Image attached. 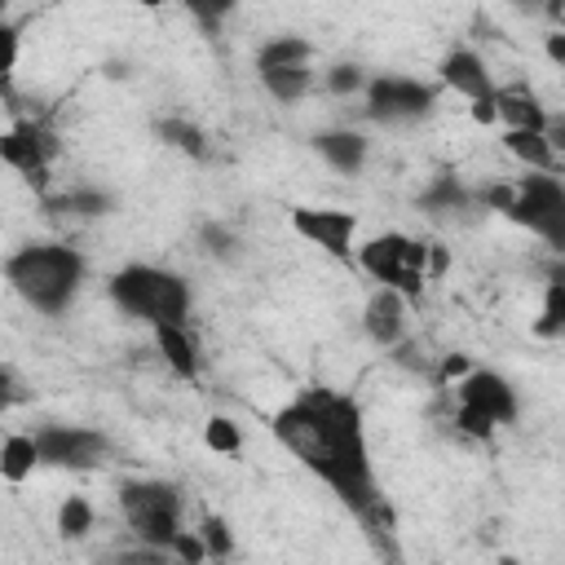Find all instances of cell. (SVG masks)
I'll return each mask as SVG.
<instances>
[{
	"label": "cell",
	"instance_id": "6da1fadb",
	"mask_svg": "<svg viewBox=\"0 0 565 565\" xmlns=\"http://www.w3.org/2000/svg\"><path fill=\"white\" fill-rule=\"evenodd\" d=\"M274 437L322 481L335 490L344 508H353L371 530L393 525V512L384 508L375 490L371 446L362 428V406L349 393L335 388H300L278 415Z\"/></svg>",
	"mask_w": 565,
	"mask_h": 565
},
{
	"label": "cell",
	"instance_id": "7a4b0ae2",
	"mask_svg": "<svg viewBox=\"0 0 565 565\" xmlns=\"http://www.w3.org/2000/svg\"><path fill=\"white\" fill-rule=\"evenodd\" d=\"M84 269L88 265L71 243H22L0 265L4 282L22 296V305H31L44 318H57L75 305L84 287Z\"/></svg>",
	"mask_w": 565,
	"mask_h": 565
},
{
	"label": "cell",
	"instance_id": "3957f363",
	"mask_svg": "<svg viewBox=\"0 0 565 565\" xmlns=\"http://www.w3.org/2000/svg\"><path fill=\"white\" fill-rule=\"evenodd\" d=\"M106 296H110V305L119 313H128L137 322H150V327H159V322H185L190 309H194L190 278H181V274H172L163 265H141V260L115 269L110 282H106Z\"/></svg>",
	"mask_w": 565,
	"mask_h": 565
},
{
	"label": "cell",
	"instance_id": "277c9868",
	"mask_svg": "<svg viewBox=\"0 0 565 565\" xmlns=\"http://www.w3.org/2000/svg\"><path fill=\"white\" fill-rule=\"evenodd\" d=\"M181 486L172 481H159V477H132L119 486V512L128 521V530L146 543V547H159L168 552L177 530H181ZM172 556V552H168Z\"/></svg>",
	"mask_w": 565,
	"mask_h": 565
},
{
	"label": "cell",
	"instance_id": "5b68a950",
	"mask_svg": "<svg viewBox=\"0 0 565 565\" xmlns=\"http://www.w3.org/2000/svg\"><path fill=\"white\" fill-rule=\"evenodd\" d=\"M428 247L433 243H424V238H411V234L388 230V234H375L362 247H353V260L380 287H393L406 300H415L424 291V282H428Z\"/></svg>",
	"mask_w": 565,
	"mask_h": 565
},
{
	"label": "cell",
	"instance_id": "8992f818",
	"mask_svg": "<svg viewBox=\"0 0 565 565\" xmlns=\"http://www.w3.org/2000/svg\"><path fill=\"white\" fill-rule=\"evenodd\" d=\"M455 384H459L455 424H459L463 437L486 441V437H494L499 424H512L516 411H521L516 388H512L503 375H494V371H477V366H472V371H468L463 380H455Z\"/></svg>",
	"mask_w": 565,
	"mask_h": 565
},
{
	"label": "cell",
	"instance_id": "52a82bcc",
	"mask_svg": "<svg viewBox=\"0 0 565 565\" xmlns=\"http://www.w3.org/2000/svg\"><path fill=\"white\" fill-rule=\"evenodd\" d=\"M508 221L525 225L530 234H539L547 247L565 252V185L556 172H534L521 177L512 185V203L503 207Z\"/></svg>",
	"mask_w": 565,
	"mask_h": 565
},
{
	"label": "cell",
	"instance_id": "ba28073f",
	"mask_svg": "<svg viewBox=\"0 0 565 565\" xmlns=\"http://www.w3.org/2000/svg\"><path fill=\"white\" fill-rule=\"evenodd\" d=\"M362 97L375 124H415V119H428L437 106V88L411 75H375L366 79Z\"/></svg>",
	"mask_w": 565,
	"mask_h": 565
},
{
	"label": "cell",
	"instance_id": "9c48e42d",
	"mask_svg": "<svg viewBox=\"0 0 565 565\" xmlns=\"http://www.w3.org/2000/svg\"><path fill=\"white\" fill-rule=\"evenodd\" d=\"M35 455L49 468H71V472H88L102 468L110 459V441L97 428H79V424H44L35 428Z\"/></svg>",
	"mask_w": 565,
	"mask_h": 565
},
{
	"label": "cell",
	"instance_id": "30bf717a",
	"mask_svg": "<svg viewBox=\"0 0 565 565\" xmlns=\"http://www.w3.org/2000/svg\"><path fill=\"white\" fill-rule=\"evenodd\" d=\"M57 154V137L44 128V124H31V119H18L13 128L0 132V159L9 168H18L31 185H44L49 181V159Z\"/></svg>",
	"mask_w": 565,
	"mask_h": 565
},
{
	"label": "cell",
	"instance_id": "8fae6325",
	"mask_svg": "<svg viewBox=\"0 0 565 565\" xmlns=\"http://www.w3.org/2000/svg\"><path fill=\"white\" fill-rule=\"evenodd\" d=\"M291 230L322 247L335 260H353V234H358V216L344 207H296L291 212Z\"/></svg>",
	"mask_w": 565,
	"mask_h": 565
},
{
	"label": "cell",
	"instance_id": "7c38bea8",
	"mask_svg": "<svg viewBox=\"0 0 565 565\" xmlns=\"http://www.w3.org/2000/svg\"><path fill=\"white\" fill-rule=\"evenodd\" d=\"M419 207H424V216L428 221H441V225H450V221H468L481 203H477V194L459 181V177H450V172H437L428 185H424V194H419Z\"/></svg>",
	"mask_w": 565,
	"mask_h": 565
},
{
	"label": "cell",
	"instance_id": "4fadbf2b",
	"mask_svg": "<svg viewBox=\"0 0 565 565\" xmlns=\"http://www.w3.org/2000/svg\"><path fill=\"white\" fill-rule=\"evenodd\" d=\"M362 331L380 349L397 344L406 335V296L393 291V287H375L371 300H366V309H362Z\"/></svg>",
	"mask_w": 565,
	"mask_h": 565
},
{
	"label": "cell",
	"instance_id": "5bb4252c",
	"mask_svg": "<svg viewBox=\"0 0 565 565\" xmlns=\"http://www.w3.org/2000/svg\"><path fill=\"white\" fill-rule=\"evenodd\" d=\"M437 75H441V84H446V88H455V93H459V97H468V102H481V97H490V93H494V79H490L486 62H481L472 49H450V53L441 57Z\"/></svg>",
	"mask_w": 565,
	"mask_h": 565
},
{
	"label": "cell",
	"instance_id": "9a60e30c",
	"mask_svg": "<svg viewBox=\"0 0 565 565\" xmlns=\"http://www.w3.org/2000/svg\"><path fill=\"white\" fill-rule=\"evenodd\" d=\"M313 150L327 168L344 172V177H358L366 168V154H371V141L358 132V128H327V132H313Z\"/></svg>",
	"mask_w": 565,
	"mask_h": 565
},
{
	"label": "cell",
	"instance_id": "2e32d148",
	"mask_svg": "<svg viewBox=\"0 0 565 565\" xmlns=\"http://www.w3.org/2000/svg\"><path fill=\"white\" fill-rule=\"evenodd\" d=\"M494 119H503L508 128H534V132H547L552 124L547 106L530 88H494Z\"/></svg>",
	"mask_w": 565,
	"mask_h": 565
},
{
	"label": "cell",
	"instance_id": "e0dca14e",
	"mask_svg": "<svg viewBox=\"0 0 565 565\" xmlns=\"http://www.w3.org/2000/svg\"><path fill=\"white\" fill-rule=\"evenodd\" d=\"M503 150L512 159H521L525 168L534 172H556L561 168V154H556V141L547 132H534V128H508L503 132Z\"/></svg>",
	"mask_w": 565,
	"mask_h": 565
},
{
	"label": "cell",
	"instance_id": "ac0fdd59",
	"mask_svg": "<svg viewBox=\"0 0 565 565\" xmlns=\"http://www.w3.org/2000/svg\"><path fill=\"white\" fill-rule=\"evenodd\" d=\"M154 344H159L163 362H168L181 380H199V349H194L185 322H159V327H154Z\"/></svg>",
	"mask_w": 565,
	"mask_h": 565
},
{
	"label": "cell",
	"instance_id": "d6986e66",
	"mask_svg": "<svg viewBox=\"0 0 565 565\" xmlns=\"http://www.w3.org/2000/svg\"><path fill=\"white\" fill-rule=\"evenodd\" d=\"M49 207H53V212H66V216H75V221H102V216L115 212V194H106V190H97V185H75V190H66L62 199H53Z\"/></svg>",
	"mask_w": 565,
	"mask_h": 565
},
{
	"label": "cell",
	"instance_id": "ffe728a7",
	"mask_svg": "<svg viewBox=\"0 0 565 565\" xmlns=\"http://www.w3.org/2000/svg\"><path fill=\"white\" fill-rule=\"evenodd\" d=\"M260 84L274 102H300L309 88H313V71L309 62H296V66H269L260 71Z\"/></svg>",
	"mask_w": 565,
	"mask_h": 565
},
{
	"label": "cell",
	"instance_id": "44dd1931",
	"mask_svg": "<svg viewBox=\"0 0 565 565\" xmlns=\"http://www.w3.org/2000/svg\"><path fill=\"white\" fill-rule=\"evenodd\" d=\"M35 463H40V455H35V437H31V433L4 437V446H0V477H4L9 486H22V481L35 472Z\"/></svg>",
	"mask_w": 565,
	"mask_h": 565
},
{
	"label": "cell",
	"instance_id": "7402d4cb",
	"mask_svg": "<svg viewBox=\"0 0 565 565\" xmlns=\"http://www.w3.org/2000/svg\"><path fill=\"white\" fill-rule=\"evenodd\" d=\"M154 137H159L163 146L190 154V159H207V137H203V128H194V124L181 119V115H163V119H154Z\"/></svg>",
	"mask_w": 565,
	"mask_h": 565
},
{
	"label": "cell",
	"instance_id": "603a6c76",
	"mask_svg": "<svg viewBox=\"0 0 565 565\" xmlns=\"http://www.w3.org/2000/svg\"><path fill=\"white\" fill-rule=\"evenodd\" d=\"M313 57V44L305 35H269L260 49H256V71H269V66H296V62H309Z\"/></svg>",
	"mask_w": 565,
	"mask_h": 565
},
{
	"label": "cell",
	"instance_id": "cb8c5ba5",
	"mask_svg": "<svg viewBox=\"0 0 565 565\" xmlns=\"http://www.w3.org/2000/svg\"><path fill=\"white\" fill-rule=\"evenodd\" d=\"M534 331L543 340H556L565 331V274L561 269L547 278V300H543V318L534 322Z\"/></svg>",
	"mask_w": 565,
	"mask_h": 565
},
{
	"label": "cell",
	"instance_id": "d4e9b609",
	"mask_svg": "<svg viewBox=\"0 0 565 565\" xmlns=\"http://www.w3.org/2000/svg\"><path fill=\"white\" fill-rule=\"evenodd\" d=\"M199 243H203V252H207L212 260H238V252H243L238 230H230L225 221H207V225L199 230Z\"/></svg>",
	"mask_w": 565,
	"mask_h": 565
},
{
	"label": "cell",
	"instance_id": "484cf974",
	"mask_svg": "<svg viewBox=\"0 0 565 565\" xmlns=\"http://www.w3.org/2000/svg\"><path fill=\"white\" fill-rule=\"evenodd\" d=\"M18 53H22V31L13 22L0 18V97L13 102V71H18Z\"/></svg>",
	"mask_w": 565,
	"mask_h": 565
},
{
	"label": "cell",
	"instance_id": "4316f807",
	"mask_svg": "<svg viewBox=\"0 0 565 565\" xmlns=\"http://www.w3.org/2000/svg\"><path fill=\"white\" fill-rule=\"evenodd\" d=\"M88 530H93V503L84 494L62 499V508H57V534L62 539H84Z\"/></svg>",
	"mask_w": 565,
	"mask_h": 565
},
{
	"label": "cell",
	"instance_id": "83f0119b",
	"mask_svg": "<svg viewBox=\"0 0 565 565\" xmlns=\"http://www.w3.org/2000/svg\"><path fill=\"white\" fill-rule=\"evenodd\" d=\"M322 84H327L331 97H353V93L366 88V71H362L358 62H335V66L322 75Z\"/></svg>",
	"mask_w": 565,
	"mask_h": 565
},
{
	"label": "cell",
	"instance_id": "f1b7e54d",
	"mask_svg": "<svg viewBox=\"0 0 565 565\" xmlns=\"http://www.w3.org/2000/svg\"><path fill=\"white\" fill-rule=\"evenodd\" d=\"M199 26H207V31H216L234 9H238V0H177Z\"/></svg>",
	"mask_w": 565,
	"mask_h": 565
},
{
	"label": "cell",
	"instance_id": "f546056e",
	"mask_svg": "<svg viewBox=\"0 0 565 565\" xmlns=\"http://www.w3.org/2000/svg\"><path fill=\"white\" fill-rule=\"evenodd\" d=\"M203 441H207L212 450H221V455H234V450L243 446V433H238V424H234V419L212 415V419H207V428H203Z\"/></svg>",
	"mask_w": 565,
	"mask_h": 565
},
{
	"label": "cell",
	"instance_id": "4dcf8cb0",
	"mask_svg": "<svg viewBox=\"0 0 565 565\" xmlns=\"http://www.w3.org/2000/svg\"><path fill=\"white\" fill-rule=\"evenodd\" d=\"M199 539H203L207 556H234V534H230L225 516H203V525H199Z\"/></svg>",
	"mask_w": 565,
	"mask_h": 565
},
{
	"label": "cell",
	"instance_id": "1f68e13d",
	"mask_svg": "<svg viewBox=\"0 0 565 565\" xmlns=\"http://www.w3.org/2000/svg\"><path fill=\"white\" fill-rule=\"evenodd\" d=\"M172 556H181L185 565H199V561H207V547H203V539H199V530H177V539H172V547H168Z\"/></svg>",
	"mask_w": 565,
	"mask_h": 565
},
{
	"label": "cell",
	"instance_id": "d6a6232c",
	"mask_svg": "<svg viewBox=\"0 0 565 565\" xmlns=\"http://www.w3.org/2000/svg\"><path fill=\"white\" fill-rule=\"evenodd\" d=\"M22 397H26V384H22V375H18L9 362H0V411L18 406Z\"/></svg>",
	"mask_w": 565,
	"mask_h": 565
},
{
	"label": "cell",
	"instance_id": "836d02e7",
	"mask_svg": "<svg viewBox=\"0 0 565 565\" xmlns=\"http://www.w3.org/2000/svg\"><path fill=\"white\" fill-rule=\"evenodd\" d=\"M468 371H472V362H468V353H446V358H441V366H437V375H433V380H437V384H441V388H446V384H455V380H463V375H468Z\"/></svg>",
	"mask_w": 565,
	"mask_h": 565
},
{
	"label": "cell",
	"instance_id": "e575fe53",
	"mask_svg": "<svg viewBox=\"0 0 565 565\" xmlns=\"http://www.w3.org/2000/svg\"><path fill=\"white\" fill-rule=\"evenodd\" d=\"M512 9L521 13H547V18H561V0H508Z\"/></svg>",
	"mask_w": 565,
	"mask_h": 565
},
{
	"label": "cell",
	"instance_id": "d590c367",
	"mask_svg": "<svg viewBox=\"0 0 565 565\" xmlns=\"http://www.w3.org/2000/svg\"><path fill=\"white\" fill-rule=\"evenodd\" d=\"M472 119H477V124H494V93L481 97V102H472Z\"/></svg>",
	"mask_w": 565,
	"mask_h": 565
},
{
	"label": "cell",
	"instance_id": "8d00e7d4",
	"mask_svg": "<svg viewBox=\"0 0 565 565\" xmlns=\"http://www.w3.org/2000/svg\"><path fill=\"white\" fill-rule=\"evenodd\" d=\"M547 57H552L556 66H565V35H561V31L547 35Z\"/></svg>",
	"mask_w": 565,
	"mask_h": 565
},
{
	"label": "cell",
	"instance_id": "74e56055",
	"mask_svg": "<svg viewBox=\"0 0 565 565\" xmlns=\"http://www.w3.org/2000/svg\"><path fill=\"white\" fill-rule=\"evenodd\" d=\"M137 4H146V9H159V4H163V0H137Z\"/></svg>",
	"mask_w": 565,
	"mask_h": 565
},
{
	"label": "cell",
	"instance_id": "f35d334b",
	"mask_svg": "<svg viewBox=\"0 0 565 565\" xmlns=\"http://www.w3.org/2000/svg\"><path fill=\"white\" fill-rule=\"evenodd\" d=\"M0 446H4V437H0Z\"/></svg>",
	"mask_w": 565,
	"mask_h": 565
}]
</instances>
